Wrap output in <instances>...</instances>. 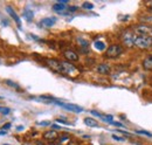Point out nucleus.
I'll use <instances>...</instances> for the list:
<instances>
[{
	"label": "nucleus",
	"instance_id": "f257e3e1",
	"mask_svg": "<svg viewBox=\"0 0 152 145\" xmlns=\"http://www.w3.org/2000/svg\"><path fill=\"white\" fill-rule=\"evenodd\" d=\"M58 74H63V75H67V76H69V77H77L78 74H80V70L76 68L72 62L61 61V62H60V70H58Z\"/></svg>",
	"mask_w": 152,
	"mask_h": 145
},
{
	"label": "nucleus",
	"instance_id": "f03ea898",
	"mask_svg": "<svg viewBox=\"0 0 152 145\" xmlns=\"http://www.w3.org/2000/svg\"><path fill=\"white\" fill-rule=\"evenodd\" d=\"M133 47L142 49V51H146L150 49L152 47V36L151 35H136L134 37V42H133Z\"/></svg>",
	"mask_w": 152,
	"mask_h": 145
},
{
	"label": "nucleus",
	"instance_id": "7ed1b4c3",
	"mask_svg": "<svg viewBox=\"0 0 152 145\" xmlns=\"http://www.w3.org/2000/svg\"><path fill=\"white\" fill-rule=\"evenodd\" d=\"M123 52H124L123 46L115 43V45H111V46H109L107 48V52H105L104 56L107 59H117V57H119L121 55L123 54Z\"/></svg>",
	"mask_w": 152,
	"mask_h": 145
},
{
	"label": "nucleus",
	"instance_id": "20e7f679",
	"mask_svg": "<svg viewBox=\"0 0 152 145\" xmlns=\"http://www.w3.org/2000/svg\"><path fill=\"white\" fill-rule=\"evenodd\" d=\"M132 32L137 35H150V33H152V28L146 23H142V25L133 26Z\"/></svg>",
	"mask_w": 152,
	"mask_h": 145
},
{
	"label": "nucleus",
	"instance_id": "39448f33",
	"mask_svg": "<svg viewBox=\"0 0 152 145\" xmlns=\"http://www.w3.org/2000/svg\"><path fill=\"white\" fill-rule=\"evenodd\" d=\"M134 37H136V35H134V33H133L132 31H126V32H124V33L122 34V36H121L123 43H124L126 47H129V48L133 47Z\"/></svg>",
	"mask_w": 152,
	"mask_h": 145
},
{
	"label": "nucleus",
	"instance_id": "423d86ee",
	"mask_svg": "<svg viewBox=\"0 0 152 145\" xmlns=\"http://www.w3.org/2000/svg\"><path fill=\"white\" fill-rule=\"evenodd\" d=\"M63 56L66 57V60H67L68 62H76V61L80 60V57H78L77 53H75V52L72 51V49H67V51H64V52H63Z\"/></svg>",
	"mask_w": 152,
	"mask_h": 145
},
{
	"label": "nucleus",
	"instance_id": "0eeeda50",
	"mask_svg": "<svg viewBox=\"0 0 152 145\" xmlns=\"http://www.w3.org/2000/svg\"><path fill=\"white\" fill-rule=\"evenodd\" d=\"M56 104L61 105L62 108L67 109V110H70V111H74V112H82L83 108L82 107H78L76 104H70V103H61V102H55Z\"/></svg>",
	"mask_w": 152,
	"mask_h": 145
},
{
	"label": "nucleus",
	"instance_id": "6e6552de",
	"mask_svg": "<svg viewBox=\"0 0 152 145\" xmlns=\"http://www.w3.org/2000/svg\"><path fill=\"white\" fill-rule=\"evenodd\" d=\"M43 139L48 141V142H54L58 139V133L54 130H49V131H46L43 133Z\"/></svg>",
	"mask_w": 152,
	"mask_h": 145
},
{
	"label": "nucleus",
	"instance_id": "1a4fd4ad",
	"mask_svg": "<svg viewBox=\"0 0 152 145\" xmlns=\"http://www.w3.org/2000/svg\"><path fill=\"white\" fill-rule=\"evenodd\" d=\"M96 70H97L98 74H101V75H109L110 72H111V68H110V66L107 64V63H101V64L97 66Z\"/></svg>",
	"mask_w": 152,
	"mask_h": 145
},
{
	"label": "nucleus",
	"instance_id": "9d476101",
	"mask_svg": "<svg viewBox=\"0 0 152 145\" xmlns=\"http://www.w3.org/2000/svg\"><path fill=\"white\" fill-rule=\"evenodd\" d=\"M142 66L144 68V70H148V72H151L152 70V54H150L149 56H146L143 62H142Z\"/></svg>",
	"mask_w": 152,
	"mask_h": 145
},
{
	"label": "nucleus",
	"instance_id": "9b49d317",
	"mask_svg": "<svg viewBox=\"0 0 152 145\" xmlns=\"http://www.w3.org/2000/svg\"><path fill=\"white\" fill-rule=\"evenodd\" d=\"M56 22V19L55 18H45L40 21V25L46 27V28H49V27H53Z\"/></svg>",
	"mask_w": 152,
	"mask_h": 145
},
{
	"label": "nucleus",
	"instance_id": "f8f14e48",
	"mask_svg": "<svg viewBox=\"0 0 152 145\" xmlns=\"http://www.w3.org/2000/svg\"><path fill=\"white\" fill-rule=\"evenodd\" d=\"M6 11H7V13L13 18V20L17 22V25H18V27L19 28H21V21H20V18H19V15L14 12V10L12 8V7H6Z\"/></svg>",
	"mask_w": 152,
	"mask_h": 145
},
{
	"label": "nucleus",
	"instance_id": "ddd939ff",
	"mask_svg": "<svg viewBox=\"0 0 152 145\" xmlns=\"http://www.w3.org/2000/svg\"><path fill=\"white\" fill-rule=\"evenodd\" d=\"M77 42H78V45L81 46L82 52L87 53V52H88V49H89V42H88L87 40H84L83 37H77Z\"/></svg>",
	"mask_w": 152,
	"mask_h": 145
},
{
	"label": "nucleus",
	"instance_id": "4468645a",
	"mask_svg": "<svg viewBox=\"0 0 152 145\" xmlns=\"http://www.w3.org/2000/svg\"><path fill=\"white\" fill-rule=\"evenodd\" d=\"M67 8H68V7H66V5H62V4H60V2L54 4V6H53V10H54L56 13H60V14H64L66 11H67Z\"/></svg>",
	"mask_w": 152,
	"mask_h": 145
},
{
	"label": "nucleus",
	"instance_id": "2eb2a0df",
	"mask_svg": "<svg viewBox=\"0 0 152 145\" xmlns=\"http://www.w3.org/2000/svg\"><path fill=\"white\" fill-rule=\"evenodd\" d=\"M84 124H86L87 127H98V122L95 121L94 118H90V117L84 118Z\"/></svg>",
	"mask_w": 152,
	"mask_h": 145
},
{
	"label": "nucleus",
	"instance_id": "dca6fc26",
	"mask_svg": "<svg viewBox=\"0 0 152 145\" xmlns=\"http://www.w3.org/2000/svg\"><path fill=\"white\" fill-rule=\"evenodd\" d=\"M23 17L27 19L28 21H31L33 17H34V13L32 12V10H29V8H25V11H23Z\"/></svg>",
	"mask_w": 152,
	"mask_h": 145
},
{
	"label": "nucleus",
	"instance_id": "f3484780",
	"mask_svg": "<svg viewBox=\"0 0 152 145\" xmlns=\"http://www.w3.org/2000/svg\"><path fill=\"white\" fill-rule=\"evenodd\" d=\"M94 46H95V48L97 51H104L105 48H107V46H105V43L103 42V41H95V43H94Z\"/></svg>",
	"mask_w": 152,
	"mask_h": 145
},
{
	"label": "nucleus",
	"instance_id": "a211bd4d",
	"mask_svg": "<svg viewBox=\"0 0 152 145\" xmlns=\"http://www.w3.org/2000/svg\"><path fill=\"white\" fill-rule=\"evenodd\" d=\"M5 83H6L7 86H10V87H12V88L17 89V90H20V89H21L19 84H17L15 82H13V81H11V80H6V81H5Z\"/></svg>",
	"mask_w": 152,
	"mask_h": 145
},
{
	"label": "nucleus",
	"instance_id": "6ab92c4d",
	"mask_svg": "<svg viewBox=\"0 0 152 145\" xmlns=\"http://www.w3.org/2000/svg\"><path fill=\"white\" fill-rule=\"evenodd\" d=\"M82 8H84V10H93L94 8V5L91 2H89V1H84L82 4Z\"/></svg>",
	"mask_w": 152,
	"mask_h": 145
},
{
	"label": "nucleus",
	"instance_id": "aec40b11",
	"mask_svg": "<svg viewBox=\"0 0 152 145\" xmlns=\"http://www.w3.org/2000/svg\"><path fill=\"white\" fill-rule=\"evenodd\" d=\"M11 112V109L7 108V107H0V114L2 115H8Z\"/></svg>",
	"mask_w": 152,
	"mask_h": 145
},
{
	"label": "nucleus",
	"instance_id": "412c9836",
	"mask_svg": "<svg viewBox=\"0 0 152 145\" xmlns=\"http://www.w3.org/2000/svg\"><path fill=\"white\" fill-rule=\"evenodd\" d=\"M69 139H70V137H69V136H67V135H64V136H61L58 141H60V144L62 145V143H64V142H68Z\"/></svg>",
	"mask_w": 152,
	"mask_h": 145
},
{
	"label": "nucleus",
	"instance_id": "4be33fe9",
	"mask_svg": "<svg viewBox=\"0 0 152 145\" xmlns=\"http://www.w3.org/2000/svg\"><path fill=\"white\" fill-rule=\"evenodd\" d=\"M136 133H139V135H144V136H148V137H152V133L148 132V131H143V130H136Z\"/></svg>",
	"mask_w": 152,
	"mask_h": 145
},
{
	"label": "nucleus",
	"instance_id": "5701e85b",
	"mask_svg": "<svg viewBox=\"0 0 152 145\" xmlns=\"http://www.w3.org/2000/svg\"><path fill=\"white\" fill-rule=\"evenodd\" d=\"M113 138H114L115 141H118V142H124V141H125L123 137H121V136H117V135H113Z\"/></svg>",
	"mask_w": 152,
	"mask_h": 145
},
{
	"label": "nucleus",
	"instance_id": "b1692460",
	"mask_svg": "<svg viewBox=\"0 0 152 145\" xmlns=\"http://www.w3.org/2000/svg\"><path fill=\"white\" fill-rule=\"evenodd\" d=\"M77 8H78V7H76V6H69V7L67 8V11H68V12H75V11H77Z\"/></svg>",
	"mask_w": 152,
	"mask_h": 145
},
{
	"label": "nucleus",
	"instance_id": "393cba45",
	"mask_svg": "<svg viewBox=\"0 0 152 145\" xmlns=\"http://www.w3.org/2000/svg\"><path fill=\"white\" fill-rule=\"evenodd\" d=\"M38 124L39 125H43V127H46V125H49V124H50V122H39Z\"/></svg>",
	"mask_w": 152,
	"mask_h": 145
},
{
	"label": "nucleus",
	"instance_id": "a878e982",
	"mask_svg": "<svg viewBox=\"0 0 152 145\" xmlns=\"http://www.w3.org/2000/svg\"><path fill=\"white\" fill-rule=\"evenodd\" d=\"M10 127H11V124H10V123H7V124H5V125L2 127L1 130H7V129H10Z\"/></svg>",
	"mask_w": 152,
	"mask_h": 145
},
{
	"label": "nucleus",
	"instance_id": "bb28decb",
	"mask_svg": "<svg viewBox=\"0 0 152 145\" xmlns=\"http://www.w3.org/2000/svg\"><path fill=\"white\" fill-rule=\"evenodd\" d=\"M37 145H45V144H43L42 142H40V141H38V142H37Z\"/></svg>",
	"mask_w": 152,
	"mask_h": 145
},
{
	"label": "nucleus",
	"instance_id": "cd10ccee",
	"mask_svg": "<svg viewBox=\"0 0 152 145\" xmlns=\"http://www.w3.org/2000/svg\"><path fill=\"white\" fill-rule=\"evenodd\" d=\"M17 129H18V130H19V131H20V130H22V129H23V127H17Z\"/></svg>",
	"mask_w": 152,
	"mask_h": 145
},
{
	"label": "nucleus",
	"instance_id": "c85d7f7f",
	"mask_svg": "<svg viewBox=\"0 0 152 145\" xmlns=\"http://www.w3.org/2000/svg\"><path fill=\"white\" fill-rule=\"evenodd\" d=\"M53 145H61V144H53Z\"/></svg>",
	"mask_w": 152,
	"mask_h": 145
},
{
	"label": "nucleus",
	"instance_id": "c756f323",
	"mask_svg": "<svg viewBox=\"0 0 152 145\" xmlns=\"http://www.w3.org/2000/svg\"><path fill=\"white\" fill-rule=\"evenodd\" d=\"M0 100H2V97H1V96H0Z\"/></svg>",
	"mask_w": 152,
	"mask_h": 145
},
{
	"label": "nucleus",
	"instance_id": "7c9ffc66",
	"mask_svg": "<svg viewBox=\"0 0 152 145\" xmlns=\"http://www.w3.org/2000/svg\"><path fill=\"white\" fill-rule=\"evenodd\" d=\"M150 11H151V12H152V8H151V10H150Z\"/></svg>",
	"mask_w": 152,
	"mask_h": 145
},
{
	"label": "nucleus",
	"instance_id": "2f4dec72",
	"mask_svg": "<svg viewBox=\"0 0 152 145\" xmlns=\"http://www.w3.org/2000/svg\"><path fill=\"white\" fill-rule=\"evenodd\" d=\"M4 145H8V144H4Z\"/></svg>",
	"mask_w": 152,
	"mask_h": 145
}]
</instances>
